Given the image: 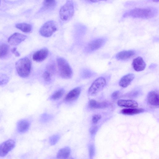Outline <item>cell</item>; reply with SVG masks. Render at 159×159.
I'll list each match as a JSON object with an SVG mask.
<instances>
[{
    "mask_svg": "<svg viewBox=\"0 0 159 159\" xmlns=\"http://www.w3.org/2000/svg\"><path fill=\"white\" fill-rule=\"evenodd\" d=\"M157 13V10L154 7L136 8L126 11L123 14V17L148 19L155 16Z\"/></svg>",
    "mask_w": 159,
    "mask_h": 159,
    "instance_id": "cell-1",
    "label": "cell"
},
{
    "mask_svg": "<svg viewBox=\"0 0 159 159\" xmlns=\"http://www.w3.org/2000/svg\"><path fill=\"white\" fill-rule=\"evenodd\" d=\"M16 68L17 74L22 78L28 77L30 73L31 63L27 57L22 58L16 63Z\"/></svg>",
    "mask_w": 159,
    "mask_h": 159,
    "instance_id": "cell-2",
    "label": "cell"
},
{
    "mask_svg": "<svg viewBox=\"0 0 159 159\" xmlns=\"http://www.w3.org/2000/svg\"><path fill=\"white\" fill-rule=\"evenodd\" d=\"M59 72L61 78L65 79L71 78L73 71L68 62L64 58L58 57L57 59Z\"/></svg>",
    "mask_w": 159,
    "mask_h": 159,
    "instance_id": "cell-3",
    "label": "cell"
},
{
    "mask_svg": "<svg viewBox=\"0 0 159 159\" xmlns=\"http://www.w3.org/2000/svg\"><path fill=\"white\" fill-rule=\"evenodd\" d=\"M74 13V7L73 2L71 0L67 1L66 3L60 8L59 16L63 21L70 20Z\"/></svg>",
    "mask_w": 159,
    "mask_h": 159,
    "instance_id": "cell-4",
    "label": "cell"
},
{
    "mask_svg": "<svg viewBox=\"0 0 159 159\" xmlns=\"http://www.w3.org/2000/svg\"><path fill=\"white\" fill-rule=\"evenodd\" d=\"M57 30L55 22L50 20L44 23L40 28L39 33L42 36L48 37L52 36Z\"/></svg>",
    "mask_w": 159,
    "mask_h": 159,
    "instance_id": "cell-5",
    "label": "cell"
},
{
    "mask_svg": "<svg viewBox=\"0 0 159 159\" xmlns=\"http://www.w3.org/2000/svg\"><path fill=\"white\" fill-rule=\"evenodd\" d=\"M106 84L105 79L103 77H100L96 79L92 83L88 91V93L90 96L95 95L101 91Z\"/></svg>",
    "mask_w": 159,
    "mask_h": 159,
    "instance_id": "cell-6",
    "label": "cell"
},
{
    "mask_svg": "<svg viewBox=\"0 0 159 159\" xmlns=\"http://www.w3.org/2000/svg\"><path fill=\"white\" fill-rule=\"evenodd\" d=\"M15 142L12 139L8 140L0 144V157L6 155L15 147Z\"/></svg>",
    "mask_w": 159,
    "mask_h": 159,
    "instance_id": "cell-7",
    "label": "cell"
},
{
    "mask_svg": "<svg viewBox=\"0 0 159 159\" xmlns=\"http://www.w3.org/2000/svg\"><path fill=\"white\" fill-rule=\"evenodd\" d=\"M106 39L104 38H98L90 42L88 44L87 50L89 52L95 51L103 45L106 42Z\"/></svg>",
    "mask_w": 159,
    "mask_h": 159,
    "instance_id": "cell-8",
    "label": "cell"
},
{
    "mask_svg": "<svg viewBox=\"0 0 159 159\" xmlns=\"http://www.w3.org/2000/svg\"><path fill=\"white\" fill-rule=\"evenodd\" d=\"M147 99L149 106L153 107H158L159 97L158 92L155 91L149 92L147 95Z\"/></svg>",
    "mask_w": 159,
    "mask_h": 159,
    "instance_id": "cell-9",
    "label": "cell"
},
{
    "mask_svg": "<svg viewBox=\"0 0 159 159\" xmlns=\"http://www.w3.org/2000/svg\"><path fill=\"white\" fill-rule=\"evenodd\" d=\"M27 38V36L24 34L15 33L9 38L8 42L11 45H16L25 40Z\"/></svg>",
    "mask_w": 159,
    "mask_h": 159,
    "instance_id": "cell-10",
    "label": "cell"
},
{
    "mask_svg": "<svg viewBox=\"0 0 159 159\" xmlns=\"http://www.w3.org/2000/svg\"><path fill=\"white\" fill-rule=\"evenodd\" d=\"M81 90L80 87L73 89L66 95L65 98V101L66 102H70L76 100L80 94Z\"/></svg>",
    "mask_w": 159,
    "mask_h": 159,
    "instance_id": "cell-11",
    "label": "cell"
},
{
    "mask_svg": "<svg viewBox=\"0 0 159 159\" xmlns=\"http://www.w3.org/2000/svg\"><path fill=\"white\" fill-rule=\"evenodd\" d=\"M48 51L46 48L41 49L35 52L33 55V59L37 62L44 60L48 57Z\"/></svg>",
    "mask_w": 159,
    "mask_h": 159,
    "instance_id": "cell-12",
    "label": "cell"
},
{
    "mask_svg": "<svg viewBox=\"0 0 159 159\" xmlns=\"http://www.w3.org/2000/svg\"><path fill=\"white\" fill-rule=\"evenodd\" d=\"M132 65L135 70L141 71L144 70L146 66V64L142 57H138L133 60Z\"/></svg>",
    "mask_w": 159,
    "mask_h": 159,
    "instance_id": "cell-13",
    "label": "cell"
},
{
    "mask_svg": "<svg viewBox=\"0 0 159 159\" xmlns=\"http://www.w3.org/2000/svg\"><path fill=\"white\" fill-rule=\"evenodd\" d=\"M110 105L108 102H98L94 99L90 100L88 103L89 107L92 109L104 108L108 107Z\"/></svg>",
    "mask_w": 159,
    "mask_h": 159,
    "instance_id": "cell-14",
    "label": "cell"
},
{
    "mask_svg": "<svg viewBox=\"0 0 159 159\" xmlns=\"http://www.w3.org/2000/svg\"><path fill=\"white\" fill-rule=\"evenodd\" d=\"M135 53V52L133 50H123L118 53L115 57L118 60H126L131 57Z\"/></svg>",
    "mask_w": 159,
    "mask_h": 159,
    "instance_id": "cell-15",
    "label": "cell"
},
{
    "mask_svg": "<svg viewBox=\"0 0 159 159\" xmlns=\"http://www.w3.org/2000/svg\"><path fill=\"white\" fill-rule=\"evenodd\" d=\"M134 78V75L133 74H127L120 79L119 83V85L122 88H126L130 84Z\"/></svg>",
    "mask_w": 159,
    "mask_h": 159,
    "instance_id": "cell-16",
    "label": "cell"
},
{
    "mask_svg": "<svg viewBox=\"0 0 159 159\" xmlns=\"http://www.w3.org/2000/svg\"><path fill=\"white\" fill-rule=\"evenodd\" d=\"M55 71V66L51 64L48 65L46 70L44 72L43 76L44 80L46 82H48L51 81L52 75Z\"/></svg>",
    "mask_w": 159,
    "mask_h": 159,
    "instance_id": "cell-17",
    "label": "cell"
},
{
    "mask_svg": "<svg viewBox=\"0 0 159 159\" xmlns=\"http://www.w3.org/2000/svg\"><path fill=\"white\" fill-rule=\"evenodd\" d=\"M119 106L130 108H136L138 107V103L134 100H131L120 99L117 102Z\"/></svg>",
    "mask_w": 159,
    "mask_h": 159,
    "instance_id": "cell-18",
    "label": "cell"
},
{
    "mask_svg": "<svg viewBox=\"0 0 159 159\" xmlns=\"http://www.w3.org/2000/svg\"><path fill=\"white\" fill-rule=\"evenodd\" d=\"M30 124L28 121L25 120H19L17 124V129L20 133H24L29 129Z\"/></svg>",
    "mask_w": 159,
    "mask_h": 159,
    "instance_id": "cell-19",
    "label": "cell"
},
{
    "mask_svg": "<svg viewBox=\"0 0 159 159\" xmlns=\"http://www.w3.org/2000/svg\"><path fill=\"white\" fill-rule=\"evenodd\" d=\"M144 111V109L141 108H127L121 110L120 112L124 115H131L142 113Z\"/></svg>",
    "mask_w": 159,
    "mask_h": 159,
    "instance_id": "cell-20",
    "label": "cell"
},
{
    "mask_svg": "<svg viewBox=\"0 0 159 159\" xmlns=\"http://www.w3.org/2000/svg\"><path fill=\"white\" fill-rule=\"evenodd\" d=\"M70 149L65 147L60 149L57 155V157L59 159H67L70 155Z\"/></svg>",
    "mask_w": 159,
    "mask_h": 159,
    "instance_id": "cell-21",
    "label": "cell"
},
{
    "mask_svg": "<svg viewBox=\"0 0 159 159\" xmlns=\"http://www.w3.org/2000/svg\"><path fill=\"white\" fill-rule=\"evenodd\" d=\"M56 5L55 0H44L43 3L42 9L44 10H52L55 7Z\"/></svg>",
    "mask_w": 159,
    "mask_h": 159,
    "instance_id": "cell-22",
    "label": "cell"
},
{
    "mask_svg": "<svg viewBox=\"0 0 159 159\" xmlns=\"http://www.w3.org/2000/svg\"><path fill=\"white\" fill-rule=\"evenodd\" d=\"M16 27L25 33L30 32L32 29V26L31 25L25 23L17 24L16 25Z\"/></svg>",
    "mask_w": 159,
    "mask_h": 159,
    "instance_id": "cell-23",
    "label": "cell"
},
{
    "mask_svg": "<svg viewBox=\"0 0 159 159\" xmlns=\"http://www.w3.org/2000/svg\"><path fill=\"white\" fill-rule=\"evenodd\" d=\"M65 93L63 89H60L57 91L50 97L51 99L53 100H57L61 98Z\"/></svg>",
    "mask_w": 159,
    "mask_h": 159,
    "instance_id": "cell-24",
    "label": "cell"
},
{
    "mask_svg": "<svg viewBox=\"0 0 159 159\" xmlns=\"http://www.w3.org/2000/svg\"><path fill=\"white\" fill-rule=\"evenodd\" d=\"M9 47L6 44H2L0 45V58L6 57L9 51Z\"/></svg>",
    "mask_w": 159,
    "mask_h": 159,
    "instance_id": "cell-25",
    "label": "cell"
},
{
    "mask_svg": "<svg viewBox=\"0 0 159 159\" xmlns=\"http://www.w3.org/2000/svg\"><path fill=\"white\" fill-rule=\"evenodd\" d=\"M9 80V78L7 75L0 74V86L7 84Z\"/></svg>",
    "mask_w": 159,
    "mask_h": 159,
    "instance_id": "cell-26",
    "label": "cell"
},
{
    "mask_svg": "<svg viewBox=\"0 0 159 159\" xmlns=\"http://www.w3.org/2000/svg\"><path fill=\"white\" fill-rule=\"evenodd\" d=\"M59 136L58 135H54L51 136L49 139V142L51 145L55 144L58 141Z\"/></svg>",
    "mask_w": 159,
    "mask_h": 159,
    "instance_id": "cell-27",
    "label": "cell"
},
{
    "mask_svg": "<svg viewBox=\"0 0 159 159\" xmlns=\"http://www.w3.org/2000/svg\"><path fill=\"white\" fill-rule=\"evenodd\" d=\"M91 72L88 70H85L81 74L82 77L84 78H87L90 77L92 75Z\"/></svg>",
    "mask_w": 159,
    "mask_h": 159,
    "instance_id": "cell-28",
    "label": "cell"
},
{
    "mask_svg": "<svg viewBox=\"0 0 159 159\" xmlns=\"http://www.w3.org/2000/svg\"><path fill=\"white\" fill-rule=\"evenodd\" d=\"M101 118V116L98 114H95L94 115L92 118V122L94 124L98 122Z\"/></svg>",
    "mask_w": 159,
    "mask_h": 159,
    "instance_id": "cell-29",
    "label": "cell"
},
{
    "mask_svg": "<svg viewBox=\"0 0 159 159\" xmlns=\"http://www.w3.org/2000/svg\"><path fill=\"white\" fill-rule=\"evenodd\" d=\"M120 93L119 91H116L114 92L111 95V97L113 99H116L119 97Z\"/></svg>",
    "mask_w": 159,
    "mask_h": 159,
    "instance_id": "cell-30",
    "label": "cell"
},
{
    "mask_svg": "<svg viewBox=\"0 0 159 159\" xmlns=\"http://www.w3.org/2000/svg\"><path fill=\"white\" fill-rule=\"evenodd\" d=\"M98 128L96 126H93L90 129V132L91 134H94L97 130Z\"/></svg>",
    "mask_w": 159,
    "mask_h": 159,
    "instance_id": "cell-31",
    "label": "cell"
},
{
    "mask_svg": "<svg viewBox=\"0 0 159 159\" xmlns=\"http://www.w3.org/2000/svg\"><path fill=\"white\" fill-rule=\"evenodd\" d=\"M89 154L90 157H92L94 154V150L93 147L91 146L89 149Z\"/></svg>",
    "mask_w": 159,
    "mask_h": 159,
    "instance_id": "cell-32",
    "label": "cell"
},
{
    "mask_svg": "<svg viewBox=\"0 0 159 159\" xmlns=\"http://www.w3.org/2000/svg\"><path fill=\"white\" fill-rule=\"evenodd\" d=\"M11 51L16 56L19 57L20 56L19 53L17 51L16 48H13Z\"/></svg>",
    "mask_w": 159,
    "mask_h": 159,
    "instance_id": "cell-33",
    "label": "cell"
},
{
    "mask_svg": "<svg viewBox=\"0 0 159 159\" xmlns=\"http://www.w3.org/2000/svg\"><path fill=\"white\" fill-rule=\"evenodd\" d=\"M101 1L100 0H88L87 1L90 2H100Z\"/></svg>",
    "mask_w": 159,
    "mask_h": 159,
    "instance_id": "cell-34",
    "label": "cell"
},
{
    "mask_svg": "<svg viewBox=\"0 0 159 159\" xmlns=\"http://www.w3.org/2000/svg\"><path fill=\"white\" fill-rule=\"evenodd\" d=\"M159 0H154V1H153V2H159Z\"/></svg>",
    "mask_w": 159,
    "mask_h": 159,
    "instance_id": "cell-35",
    "label": "cell"
},
{
    "mask_svg": "<svg viewBox=\"0 0 159 159\" xmlns=\"http://www.w3.org/2000/svg\"><path fill=\"white\" fill-rule=\"evenodd\" d=\"M0 2H1V1H0Z\"/></svg>",
    "mask_w": 159,
    "mask_h": 159,
    "instance_id": "cell-36",
    "label": "cell"
},
{
    "mask_svg": "<svg viewBox=\"0 0 159 159\" xmlns=\"http://www.w3.org/2000/svg\"></svg>",
    "mask_w": 159,
    "mask_h": 159,
    "instance_id": "cell-37",
    "label": "cell"
}]
</instances>
